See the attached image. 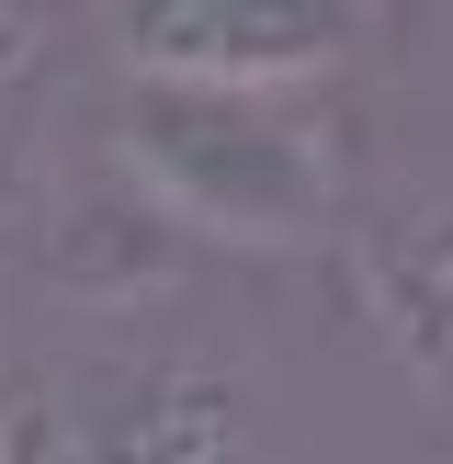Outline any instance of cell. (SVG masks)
<instances>
[{"label": "cell", "mask_w": 453, "mask_h": 464, "mask_svg": "<svg viewBox=\"0 0 453 464\" xmlns=\"http://www.w3.org/2000/svg\"><path fill=\"white\" fill-rule=\"evenodd\" d=\"M113 170L148 216L226 249H317L352 216V159L317 91H193L125 80L113 102Z\"/></svg>", "instance_id": "obj_1"}, {"label": "cell", "mask_w": 453, "mask_h": 464, "mask_svg": "<svg viewBox=\"0 0 453 464\" xmlns=\"http://www.w3.org/2000/svg\"><path fill=\"white\" fill-rule=\"evenodd\" d=\"M0 464H261V408L204 340L102 329L0 385Z\"/></svg>", "instance_id": "obj_2"}, {"label": "cell", "mask_w": 453, "mask_h": 464, "mask_svg": "<svg viewBox=\"0 0 453 464\" xmlns=\"http://www.w3.org/2000/svg\"><path fill=\"white\" fill-rule=\"evenodd\" d=\"M352 45H362V12H249V0L113 12L125 80H193V91H317Z\"/></svg>", "instance_id": "obj_3"}, {"label": "cell", "mask_w": 453, "mask_h": 464, "mask_svg": "<svg viewBox=\"0 0 453 464\" xmlns=\"http://www.w3.org/2000/svg\"><path fill=\"white\" fill-rule=\"evenodd\" d=\"M340 261H352V295L362 317L385 329V352H397L408 397L442 408V204H352L340 216Z\"/></svg>", "instance_id": "obj_4"}, {"label": "cell", "mask_w": 453, "mask_h": 464, "mask_svg": "<svg viewBox=\"0 0 453 464\" xmlns=\"http://www.w3.org/2000/svg\"><path fill=\"white\" fill-rule=\"evenodd\" d=\"M12 45H23V23H12V12H0V57H12Z\"/></svg>", "instance_id": "obj_5"}]
</instances>
